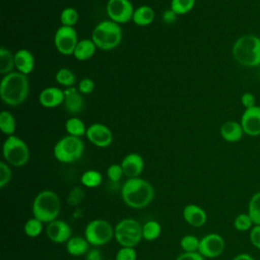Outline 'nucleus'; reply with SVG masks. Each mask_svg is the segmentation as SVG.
Returning <instances> with one entry per match:
<instances>
[{
	"mask_svg": "<svg viewBox=\"0 0 260 260\" xmlns=\"http://www.w3.org/2000/svg\"><path fill=\"white\" fill-rule=\"evenodd\" d=\"M77 89L81 94H89L94 89V82L92 79L85 77L79 81Z\"/></svg>",
	"mask_w": 260,
	"mask_h": 260,
	"instance_id": "ea45409f",
	"label": "nucleus"
},
{
	"mask_svg": "<svg viewBox=\"0 0 260 260\" xmlns=\"http://www.w3.org/2000/svg\"><path fill=\"white\" fill-rule=\"evenodd\" d=\"M61 209V201L57 193L51 190L41 191L32 202V215L43 223L57 219Z\"/></svg>",
	"mask_w": 260,
	"mask_h": 260,
	"instance_id": "20e7f679",
	"label": "nucleus"
},
{
	"mask_svg": "<svg viewBox=\"0 0 260 260\" xmlns=\"http://www.w3.org/2000/svg\"><path fill=\"white\" fill-rule=\"evenodd\" d=\"M23 231L27 237L37 238L43 231V222L36 217H31L25 221Z\"/></svg>",
	"mask_w": 260,
	"mask_h": 260,
	"instance_id": "473e14b6",
	"label": "nucleus"
},
{
	"mask_svg": "<svg viewBox=\"0 0 260 260\" xmlns=\"http://www.w3.org/2000/svg\"><path fill=\"white\" fill-rule=\"evenodd\" d=\"M114 230V238L121 247L134 248L142 239V225L133 218L120 220Z\"/></svg>",
	"mask_w": 260,
	"mask_h": 260,
	"instance_id": "6e6552de",
	"label": "nucleus"
},
{
	"mask_svg": "<svg viewBox=\"0 0 260 260\" xmlns=\"http://www.w3.org/2000/svg\"><path fill=\"white\" fill-rule=\"evenodd\" d=\"M95 50H96V46L92 40L83 39L77 43L73 56L78 61H86L94 55Z\"/></svg>",
	"mask_w": 260,
	"mask_h": 260,
	"instance_id": "5701e85b",
	"label": "nucleus"
},
{
	"mask_svg": "<svg viewBox=\"0 0 260 260\" xmlns=\"http://www.w3.org/2000/svg\"><path fill=\"white\" fill-rule=\"evenodd\" d=\"M219 133L222 139L228 142H238L242 139L243 135L245 134L241 123L236 121L224 122L220 126Z\"/></svg>",
	"mask_w": 260,
	"mask_h": 260,
	"instance_id": "412c9836",
	"label": "nucleus"
},
{
	"mask_svg": "<svg viewBox=\"0 0 260 260\" xmlns=\"http://www.w3.org/2000/svg\"><path fill=\"white\" fill-rule=\"evenodd\" d=\"M107 175L111 182H113V183L119 182L121 180L122 176L124 175L121 165H118V164L111 165L107 170Z\"/></svg>",
	"mask_w": 260,
	"mask_h": 260,
	"instance_id": "58836bf2",
	"label": "nucleus"
},
{
	"mask_svg": "<svg viewBox=\"0 0 260 260\" xmlns=\"http://www.w3.org/2000/svg\"><path fill=\"white\" fill-rule=\"evenodd\" d=\"M66 250L71 256H82L88 252L89 243L85 238L73 236L66 242Z\"/></svg>",
	"mask_w": 260,
	"mask_h": 260,
	"instance_id": "4be33fe9",
	"label": "nucleus"
},
{
	"mask_svg": "<svg viewBox=\"0 0 260 260\" xmlns=\"http://www.w3.org/2000/svg\"><path fill=\"white\" fill-rule=\"evenodd\" d=\"M251 244L260 250V224H255L250 231Z\"/></svg>",
	"mask_w": 260,
	"mask_h": 260,
	"instance_id": "79ce46f5",
	"label": "nucleus"
},
{
	"mask_svg": "<svg viewBox=\"0 0 260 260\" xmlns=\"http://www.w3.org/2000/svg\"><path fill=\"white\" fill-rule=\"evenodd\" d=\"M234 59L242 66L257 67L260 65V38L255 35H244L236 40L232 47Z\"/></svg>",
	"mask_w": 260,
	"mask_h": 260,
	"instance_id": "7ed1b4c3",
	"label": "nucleus"
},
{
	"mask_svg": "<svg viewBox=\"0 0 260 260\" xmlns=\"http://www.w3.org/2000/svg\"><path fill=\"white\" fill-rule=\"evenodd\" d=\"M259 78H260V69H259Z\"/></svg>",
	"mask_w": 260,
	"mask_h": 260,
	"instance_id": "09e8293b",
	"label": "nucleus"
},
{
	"mask_svg": "<svg viewBox=\"0 0 260 260\" xmlns=\"http://www.w3.org/2000/svg\"><path fill=\"white\" fill-rule=\"evenodd\" d=\"M84 151V143L79 137L66 135L62 137L54 146L55 158L63 164H71L78 160Z\"/></svg>",
	"mask_w": 260,
	"mask_h": 260,
	"instance_id": "423d86ee",
	"label": "nucleus"
},
{
	"mask_svg": "<svg viewBox=\"0 0 260 260\" xmlns=\"http://www.w3.org/2000/svg\"><path fill=\"white\" fill-rule=\"evenodd\" d=\"M55 79L59 84L65 87L73 86L76 81L75 74L69 68H60L55 75Z\"/></svg>",
	"mask_w": 260,
	"mask_h": 260,
	"instance_id": "7c9ffc66",
	"label": "nucleus"
},
{
	"mask_svg": "<svg viewBox=\"0 0 260 260\" xmlns=\"http://www.w3.org/2000/svg\"><path fill=\"white\" fill-rule=\"evenodd\" d=\"M29 83L27 75L12 71L1 79L0 98L2 102L10 107L21 105L27 98Z\"/></svg>",
	"mask_w": 260,
	"mask_h": 260,
	"instance_id": "f257e3e1",
	"label": "nucleus"
},
{
	"mask_svg": "<svg viewBox=\"0 0 260 260\" xmlns=\"http://www.w3.org/2000/svg\"><path fill=\"white\" fill-rule=\"evenodd\" d=\"M0 129L7 136L14 135L16 130V121L10 112L2 111L0 113Z\"/></svg>",
	"mask_w": 260,
	"mask_h": 260,
	"instance_id": "a878e982",
	"label": "nucleus"
},
{
	"mask_svg": "<svg viewBox=\"0 0 260 260\" xmlns=\"http://www.w3.org/2000/svg\"><path fill=\"white\" fill-rule=\"evenodd\" d=\"M85 260H103L101 251L95 248L89 249L88 252L85 254Z\"/></svg>",
	"mask_w": 260,
	"mask_h": 260,
	"instance_id": "a18cd8bd",
	"label": "nucleus"
},
{
	"mask_svg": "<svg viewBox=\"0 0 260 260\" xmlns=\"http://www.w3.org/2000/svg\"><path fill=\"white\" fill-rule=\"evenodd\" d=\"M45 232L48 239L56 244L66 243L72 237V230L70 225L60 219H55L47 223Z\"/></svg>",
	"mask_w": 260,
	"mask_h": 260,
	"instance_id": "2eb2a0df",
	"label": "nucleus"
},
{
	"mask_svg": "<svg viewBox=\"0 0 260 260\" xmlns=\"http://www.w3.org/2000/svg\"><path fill=\"white\" fill-rule=\"evenodd\" d=\"M161 233L160 224L155 220H148L142 225V239L146 241L156 240Z\"/></svg>",
	"mask_w": 260,
	"mask_h": 260,
	"instance_id": "cd10ccee",
	"label": "nucleus"
},
{
	"mask_svg": "<svg viewBox=\"0 0 260 260\" xmlns=\"http://www.w3.org/2000/svg\"><path fill=\"white\" fill-rule=\"evenodd\" d=\"M115 235V230L112 224L102 218L90 220L84 230V238L89 245L99 247L109 243Z\"/></svg>",
	"mask_w": 260,
	"mask_h": 260,
	"instance_id": "1a4fd4ad",
	"label": "nucleus"
},
{
	"mask_svg": "<svg viewBox=\"0 0 260 260\" xmlns=\"http://www.w3.org/2000/svg\"><path fill=\"white\" fill-rule=\"evenodd\" d=\"M108 260H111V259H108Z\"/></svg>",
	"mask_w": 260,
	"mask_h": 260,
	"instance_id": "8fccbe9b",
	"label": "nucleus"
},
{
	"mask_svg": "<svg viewBox=\"0 0 260 260\" xmlns=\"http://www.w3.org/2000/svg\"><path fill=\"white\" fill-rule=\"evenodd\" d=\"M154 17H155L154 10L150 6L142 5L134 10L132 20L138 26H146L152 23V21L154 20Z\"/></svg>",
	"mask_w": 260,
	"mask_h": 260,
	"instance_id": "b1692460",
	"label": "nucleus"
},
{
	"mask_svg": "<svg viewBox=\"0 0 260 260\" xmlns=\"http://www.w3.org/2000/svg\"><path fill=\"white\" fill-rule=\"evenodd\" d=\"M64 90L57 86L46 87L39 94V102L45 108H55L64 103Z\"/></svg>",
	"mask_w": 260,
	"mask_h": 260,
	"instance_id": "a211bd4d",
	"label": "nucleus"
},
{
	"mask_svg": "<svg viewBox=\"0 0 260 260\" xmlns=\"http://www.w3.org/2000/svg\"><path fill=\"white\" fill-rule=\"evenodd\" d=\"M195 3L196 0H172L171 9L177 15H184L194 8Z\"/></svg>",
	"mask_w": 260,
	"mask_h": 260,
	"instance_id": "2f4dec72",
	"label": "nucleus"
},
{
	"mask_svg": "<svg viewBox=\"0 0 260 260\" xmlns=\"http://www.w3.org/2000/svg\"><path fill=\"white\" fill-rule=\"evenodd\" d=\"M78 17H79V15L75 8L66 7L62 10V12L60 14V21H61L62 25L73 27V25L76 24Z\"/></svg>",
	"mask_w": 260,
	"mask_h": 260,
	"instance_id": "72a5a7b5",
	"label": "nucleus"
},
{
	"mask_svg": "<svg viewBox=\"0 0 260 260\" xmlns=\"http://www.w3.org/2000/svg\"><path fill=\"white\" fill-rule=\"evenodd\" d=\"M241 103L245 109H249L256 106V98L252 92H244L241 96Z\"/></svg>",
	"mask_w": 260,
	"mask_h": 260,
	"instance_id": "37998d69",
	"label": "nucleus"
},
{
	"mask_svg": "<svg viewBox=\"0 0 260 260\" xmlns=\"http://www.w3.org/2000/svg\"><path fill=\"white\" fill-rule=\"evenodd\" d=\"M176 18H177V14H176L171 8L168 9V10H166V11L164 12V14H162V19H164V21H165L166 23H168V24L174 23L175 20H176Z\"/></svg>",
	"mask_w": 260,
	"mask_h": 260,
	"instance_id": "49530a36",
	"label": "nucleus"
},
{
	"mask_svg": "<svg viewBox=\"0 0 260 260\" xmlns=\"http://www.w3.org/2000/svg\"><path fill=\"white\" fill-rule=\"evenodd\" d=\"M110 20L123 24L132 20L134 9L130 0H108L106 5Z\"/></svg>",
	"mask_w": 260,
	"mask_h": 260,
	"instance_id": "9b49d317",
	"label": "nucleus"
},
{
	"mask_svg": "<svg viewBox=\"0 0 260 260\" xmlns=\"http://www.w3.org/2000/svg\"><path fill=\"white\" fill-rule=\"evenodd\" d=\"M15 63H14V55L12 53L4 48L1 47L0 49V73L1 74H8L12 72V69L14 68Z\"/></svg>",
	"mask_w": 260,
	"mask_h": 260,
	"instance_id": "bb28decb",
	"label": "nucleus"
},
{
	"mask_svg": "<svg viewBox=\"0 0 260 260\" xmlns=\"http://www.w3.org/2000/svg\"><path fill=\"white\" fill-rule=\"evenodd\" d=\"M120 165L123 169L124 175L128 178L139 177L144 169V160L142 156L135 152L129 153L124 156Z\"/></svg>",
	"mask_w": 260,
	"mask_h": 260,
	"instance_id": "dca6fc26",
	"label": "nucleus"
},
{
	"mask_svg": "<svg viewBox=\"0 0 260 260\" xmlns=\"http://www.w3.org/2000/svg\"><path fill=\"white\" fill-rule=\"evenodd\" d=\"M64 106L66 111L71 115L79 114L84 107V100L82 94L74 86L66 87L64 89Z\"/></svg>",
	"mask_w": 260,
	"mask_h": 260,
	"instance_id": "f3484780",
	"label": "nucleus"
},
{
	"mask_svg": "<svg viewBox=\"0 0 260 260\" xmlns=\"http://www.w3.org/2000/svg\"><path fill=\"white\" fill-rule=\"evenodd\" d=\"M121 197L127 206L140 209L152 201L154 190L151 184L144 179L139 177L128 178L122 185Z\"/></svg>",
	"mask_w": 260,
	"mask_h": 260,
	"instance_id": "f03ea898",
	"label": "nucleus"
},
{
	"mask_svg": "<svg viewBox=\"0 0 260 260\" xmlns=\"http://www.w3.org/2000/svg\"><path fill=\"white\" fill-rule=\"evenodd\" d=\"M102 181H103L102 174L95 170L85 171L80 178L81 184L87 188H96L102 184Z\"/></svg>",
	"mask_w": 260,
	"mask_h": 260,
	"instance_id": "c85d7f7f",
	"label": "nucleus"
},
{
	"mask_svg": "<svg viewBox=\"0 0 260 260\" xmlns=\"http://www.w3.org/2000/svg\"><path fill=\"white\" fill-rule=\"evenodd\" d=\"M78 42L77 32L71 26L61 25L54 36V45L57 51L64 56L73 55Z\"/></svg>",
	"mask_w": 260,
	"mask_h": 260,
	"instance_id": "9d476101",
	"label": "nucleus"
},
{
	"mask_svg": "<svg viewBox=\"0 0 260 260\" xmlns=\"http://www.w3.org/2000/svg\"><path fill=\"white\" fill-rule=\"evenodd\" d=\"M254 222L250 215L247 213H240L235 217L234 220V226L239 232H247L251 231V229L254 226Z\"/></svg>",
	"mask_w": 260,
	"mask_h": 260,
	"instance_id": "f704fd0d",
	"label": "nucleus"
},
{
	"mask_svg": "<svg viewBox=\"0 0 260 260\" xmlns=\"http://www.w3.org/2000/svg\"><path fill=\"white\" fill-rule=\"evenodd\" d=\"M241 125L244 133L248 136L256 137L260 135V106L245 109L241 117Z\"/></svg>",
	"mask_w": 260,
	"mask_h": 260,
	"instance_id": "4468645a",
	"label": "nucleus"
},
{
	"mask_svg": "<svg viewBox=\"0 0 260 260\" xmlns=\"http://www.w3.org/2000/svg\"><path fill=\"white\" fill-rule=\"evenodd\" d=\"M14 63L18 72L28 75L35 68V57L29 50L20 49L14 54Z\"/></svg>",
	"mask_w": 260,
	"mask_h": 260,
	"instance_id": "aec40b11",
	"label": "nucleus"
},
{
	"mask_svg": "<svg viewBox=\"0 0 260 260\" xmlns=\"http://www.w3.org/2000/svg\"><path fill=\"white\" fill-rule=\"evenodd\" d=\"M11 170L5 161H0V188H4L11 180Z\"/></svg>",
	"mask_w": 260,
	"mask_h": 260,
	"instance_id": "4c0bfd02",
	"label": "nucleus"
},
{
	"mask_svg": "<svg viewBox=\"0 0 260 260\" xmlns=\"http://www.w3.org/2000/svg\"><path fill=\"white\" fill-rule=\"evenodd\" d=\"M91 40L96 48L101 50H113L117 48L122 41V28L120 24L112 20H103L93 28Z\"/></svg>",
	"mask_w": 260,
	"mask_h": 260,
	"instance_id": "39448f33",
	"label": "nucleus"
},
{
	"mask_svg": "<svg viewBox=\"0 0 260 260\" xmlns=\"http://www.w3.org/2000/svg\"><path fill=\"white\" fill-rule=\"evenodd\" d=\"M183 218L188 224L194 228H200L205 224L207 214L200 206L196 204H187L183 209Z\"/></svg>",
	"mask_w": 260,
	"mask_h": 260,
	"instance_id": "6ab92c4d",
	"label": "nucleus"
},
{
	"mask_svg": "<svg viewBox=\"0 0 260 260\" xmlns=\"http://www.w3.org/2000/svg\"><path fill=\"white\" fill-rule=\"evenodd\" d=\"M233 260H255V259L247 253H241V254H238L236 257H234Z\"/></svg>",
	"mask_w": 260,
	"mask_h": 260,
	"instance_id": "de8ad7c7",
	"label": "nucleus"
},
{
	"mask_svg": "<svg viewBox=\"0 0 260 260\" xmlns=\"http://www.w3.org/2000/svg\"><path fill=\"white\" fill-rule=\"evenodd\" d=\"M137 253L132 247H121L115 257V260H136Z\"/></svg>",
	"mask_w": 260,
	"mask_h": 260,
	"instance_id": "e433bc0d",
	"label": "nucleus"
},
{
	"mask_svg": "<svg viewBox=\"0 0 260 260\" xmlns=\"http://www.w3.org/2000/svg\"><path fill=\"white\" fill-rule=\"evenodd\" d=\"M199 243L200 240L197 237L193 235H185L180 241V246L184 252L193 253L198 252Z\"/></svg>",
	"mask_w": 260,
	"mask_h": 260,
	"instance_id": "c9c22d12",
	"label": "nucleus"
},
{
	"mask_svg": "<svg viewBox=\"0 0 260 260\" xmlns=\"http://www.w3.org/2000/svg\"><path fill=\"white\" fill-rule=\"evenodd\" d=\"M175 260H204V257L199 252H184L181 255H179Z\"/></svg>",
	"mask_w": 260,
	"mask_h": 260,
	"instance_id": "c03bdc74",
	"label": "nucleus"
},
{
	"mask_svg": "<svg viewBox=\"0 0 260 260\" xmlns=\"http://www.w3.org/2000/svg\"><path fill=\"white\" fill-rule=\"evenodd\" d=\"M2 153L8 165L17 168L24 166L29 158V150L26 143L15 135H10L5 139Z\"/></svg>",
	"mask_w": 260,
	"mask_h": 260,
	"instance_id": "0eeeda50",
	"label": "nucleus"
},
{
	"mask_svg": "<svg viewBox=\"0 0 260 260\" xmlns=\"http://www.w3.org/2000/svg\"><path fill=\"white\" fill-rule=\"evenodd\" d=\"M65 129L68 133V135H72L75 137H81L86 134V127L84 122L77 118V117H72L69 118L66 123H65Z\"/></svg>",
	"mask_w": 260,
	"mask_h": 260,
	"instance_id": "393cba45",
	"label": "nucleus"
},
{
	"mask_svg": "<svg viewBox=\"0 0 260 260\" xmlns=\"http://www.w3.org/2000/svg\"><path fill=\"white\" fill-rule=\"evenodd\" d=\"M248 214L254 224H260V191L252 195L248 204Z\"/></svg>",
	"mask_w": 260,
	"mask_h": 260,
	"instance_id": "c756f323",
	"label": "nucleus"
},
{
	"mask_svg": "<svg viewBox=\"0 0 260 260\" xmlns=\"http://www.w3.org/2000/svg\"><path fill=\"white\" fill-rule=\"evenodd\" d=\"M82 198H83V190L80 189L79 187H76L73 190H71V192L69 193L67 202L71 206L77 205L82 200Z\"/></svg>",
	"mask_w": 260,
	"mask_h": 260,
	"instance_id": "a19ab883",
	"label": "nucleus"
},
{
	"mask_svg": "<svg viewBox=\"0 0 260 260\" xmlns=\"http://www.w3.org/2000/svg\"><path fill=\"white\" fill-rule=\"evenodd\" d=\"M224 250V240L216 233H210L200 239L198 252L204 258H215L222 254Z\"/></svg>",
	"mask_w": 260,
	"mask_h": 260,
	"instance_id": "f8f14e48",
	"label": "nucleus"
},
{
	"mask_svg": "<svg viewBox=\"0 0 260 260\" xmlns=\"http://www.w3.org/2000/svg\"><path fill=\"white\" fill-rule=\"evenodd\" d=\"M85 136L90 143L101 148L108 147L113 142L112 131L108 126L102 123L91 124L86 130Z\"/></svg>",
	"mask_w": 260,
	"mask_h": 260,
	"instance_id": "ddd939ff",
	"label": "nucleus"
}]
</instances>
